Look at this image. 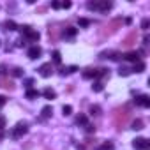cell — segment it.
<instances>
[{
	"instance_id": "cell-35",
	"label": "cell",
	"mask_w": 150,
	"mask_h": 150,
	"mask_svg": "<svg viewBox=\"0 0 150 150\" xmlns=\"http://www.w3.org/2000/svg\"><path fill=\"white\" fill-rule=\"evenodd\" d=\"M87 7H88L90 11H96V9H97V2H88V4H87Z\"/></svg>"
},
{
	"instance_id": "cell-44",
	"label": "cell",
	"mask_w": 150,
	"mask_h": 150,
	"mask_svg": "<svg viewBox=\"0 0 150 150\" xmlns=\"http://www.w3.org/2000/svg\"><path fill=\"white\" fill-rule=\"evenodd\" d=\"M0 74H6V65H0Z\"/></svg>"
},
{
	"instance_id": "cell-36",
	"label": "cell",
	"mask_w": 150,
	"mask_h": 150,
	"mask_svg": "<svg viewBox=\"0 0 150 150\" xmlns=\"http://www.w3.org/2000/svg\"><path fill=\"white\" fill-rule=\"evenodd\" d=\"M78 23H80V27H88V25H90V21H88V20H85V18H81Z\"/></svg>"
},
{
	"instance_id": "cell-9",
	"label": "cell",
	"mask_w": 150,
	"mask_h": 150,
	"mask_svg": "<svg viewBox=\"0 0 150 150\" xmlns=\"http://www.w3.org/2000/svg\"><path fill=\"white\" fill-rule=\"evenodd\" d=\"M122 58L127 60V62H134V64H136V62L139 60V55H138V51H127V53L122 55Z\"/></svg>"
},
{
	"instance_id": "cell-43",
	"label": "cell",
	"mask_w": 150,
	"mask_h": 150,
	"mask_svg": "<svg viewBox=\"0 0 150 150\" xmlns=\"http://www.w3.org/2000/svg\"><path fill=\"white\" fill-rule=\"evenodd\" d=\"M148 41H150V39H148V35H145V37H143V44L146 46V44H148Z\"/></svg>"
},
{
	"instance_id": "cell-16",
	"label": "cell",
	"mask_w": 150,
	"mask_h": 150,
	"mask_svg": "<svg viewBox=\"0 0 150 150\" xmlns=\"http://www.w3.org/2000/svg\"><path fill=\"white\" fill-rule=\"evenodd\" d=\"M74 35H76V28H72V27H67V28L64 30V37H69V39H72Z\"/></svg>"
},
{
	"instance_id": "cell-45",
	"label": "cell",
	"mask_w": 150,
	"mask_h": 150,
	"mask_svg": "<svg viewBox=\"0 0 150 150\" xmlns=\"http://www.w3.org/2000/svg\"><path fill=\"white\" fill-rule=\"evenodd\" d=\"M4 138V131H0V139H2Z\"/></svg>"
},
{
	"instance_id": "cell-32",
	"label": "cell",
	"mask_w": 150,
	"mask_h": 150,
	"mask_svg": "<svg viewBox=\"0 0 150 150\" xmlns=\"http://www.w3.org/2000/svg\"><path fill=\"white\" fill-rule=\"evenodd\" d=\"M23 85H25V87H27V88H28V90H30V87H32V85H34V80H32V78H27V80H25V81H23Z\"/></svg>"
},
{
	"instance_id": "cell-42",
	"label": "cell",
	"mask_w": 150,
	"mask_h": 150,
	"mask_svg": "<svg viewBox=\"0 0 150 150\" xmlns=\"http://www.w3.org/2000/svg\"><path fill=\"white\" fill-rule=\"evenodd\" d=\"M62 7H64V9H69V7H71V2H62Z\"/></svg>"
},
{
	"instance_id": "cell-21",
	"label": "cell",
	"mask_w": 150,
	"mask_h": 150,
	"mask_svg": "<svg viewBox=\"0 0 150 150\" xmlns=\"http://www.w3.org/2000/svg\"><path fill=\"white\" fill-rule=\"evenodd\" d=\"M57 37H58V28L57 27H50V39L57 41Z\"/></svg>"
},
{
	"instance_id": "cell-22",
	"label": "cell",
	"mask_w": 150,
	"mask_h": 150,
	"mask_svg": "<svg viewBox=\"0 0 150 150\" xmlns=\"http://www.w3.org/2000/svg\"><path fill=\"white\" fill-rule=\"evenodd\" d=\"M41 94L37 92V90H34V88H30V90H27V99H37Z\"/></svg>"
},
{
	"instance_id": "cell-14",
	"label": "cell",
	"mask_w": 150,
	"mask_h": 150,
	"mask_svg": "<svg viewBox=\"0 0 150 150\" xmlns=\"http://www.w3.org/2000/svg\"><path fill=\"white\" fill-rule=\"evenodd\" d=\"M111 2H106V0H104V2H97V9L99 11H110L111 9Z\"/></svg>"
},
{
	"instance_id": "cell-26",
	"label": "cell",
	"mask_w": 150,
	"mask_h": 150,
	"mask_svg": "<svg viewBox=\"0 0 150 150\" xmlns=\"http://www.w3.org/2000/svg\"><path fill=\"white\" fill-rule=\"evenodd\" d=\"M13 76H14V78H21V76H23V69H21V67H14V69H13Z\"/></svg>"
},
{
	"instance_id": "cell-25",
	"label": "cell",
	"mask_w": 150,
	"mask_h": 150,
	"mask_svg": "<svg viewBox=\"0 0 150 150\" xmlns=\"http://www.w3.org/2000/svg\"><path fill=\"white\" fill-rule=\"evenodd\" d=\"M51 113H53L51 106H44V108H42V118H48V117H51Z\"/></svg>"
},
{
	"instance_id": "cell-23",
	"label": "cell",
	"mask_w": 150,
	"mask_h": 150,
	"mask_svg": "<svg viewBox=\"0 0 150 150\" xmlns=\"http://www.w3.org/2000/svg\"><path fill=\"white\" fill-rule=\"evenodd\" d=\"M88 111H90V115H94V117H97V115H101V106H97V104H92Z\"/></svg>"
},
{
	"instance_id": "cell-39",
	"label": "cell",
	"mask_w": 150,
	"mask_h": 150,
	"mask_svg": "<svg viewBox=\"0 0 150 150\" xmlns=\"http://www.w3.org/2000/svg\"><path fill=\"white\" fill-rule=\"evenodd\" d=\"M6 127V117H2V115H0V131H2Z\"/></svg>"
},
{
	"instance_id": "cell-34",
	"label": "cell",
	"mask_w": 150,
	"mask_h": 150,
	"mask_svg": "<svg viewBox=\"0 0 150 150\" xmlns=\"http://www.w3.org/2000/svg\"><path fill=\"white\" fill-rule=\"evenodd\" d=\"M20 30H21V34H25V35H27V34H28L32 28H30L28 25H23V27H20Z\"/></svg>"
},
{
	"instance_id": "cell-15",
	"label": "cell",
	"mask_w": 150,
	"mask_h": 150,
	"mask_svg": "<svg viewBox=\"0 0 150 150\" xmlns=\"http://www.w3.org/2000/svg\"><path fill=\"white\" fill-rule=\"evenodd\" d=\"M76 71H78L76 65H71V67H64V69H60V74H62V76H65V74H72V72H76Z\"/></svg>"
},
{
	"instance_id": "cell-10",
	"label": "cell",
	"mask_w": 150,
	"mask_h": 150,
	"mask_svg": "<svg viewBox=\"0 0 150 150\" xmlns=\"http://www.w3.org/2000/svg\"><path fill=\"white\" fill-rule=\"evenodd\" d=\"M41 53H42V50H41L39 46H32V48L28 50V58L35 60V58H39V57H41Z\"/></svg>"
},
{
	"instance_id": "cell-18",
	"label": "cell",
	"mask_w": 150,
	"mask_h": 150,
	"mask_svg": "<svg viewBox=\"0 0 150 150\" xmlns=\"http://www.w3.org/2000/svg\"><path fill=\"white\" fill-rule=\"evenodd\" d=\"M131 129H134V131H141V129H143V120H141V118L132 120V127H131Z\"/></svg>"
},
{
	"instance_id": "cell-8",
	"label": "cell",
	"mask_w": 150,
	"mask_h": 150,
	"mask_svg": "<svg viewBox=\"0 0 150 150\" xmlns=\"http://www.w3.org/2000/svg\"><path fill=\"white\" fill-rule=\"evenodd\" d=\"M120 53L118 51H103L101 55H99V58H111V60H120Z\"/></svg>"
},
{
	"instance_id": "cell-17",
	"label": "cell",
	"mask_w": 150,
	"mask_h": 150,
	"mask_svg": "<svg viewBox=\"0 0 150 150\" xmlns=\"http://www.w3.org/2000/svg\"><path fill=\"white\" fill-rule=\"evenodd\" d=\"M143 71H145V64L143 62H136L134 67L131 69V72H143Z\"/></svg>"
},
{
	"instance_id": "cell-2",
	"label": "cell",
	"mask_w": 150,
	"mask_h": 150,
	"mask_svg": "<svg viewBox=\"0 0 150 150\" xmlns=\"http://www.w3.org/2000/svg\"><path fill=\"white\" fill-rule=\"evenodd\" d=\"M120 25H122V20H111L108 25H104V28L101 30V35H103V37H106V35L115 34V32L120 28Z\"/></svg>"
},
{
	"instance_id": "cell-7",
	"label": "cell",
	"mask_w": 150,
	"mask_h": 150,
	"mask_svg": "<svg viewBox=\"0 0 150 150\" xmlns=\"http://www.w3.org/2000/svg\"><path fill=\"white\" fill-rule=\"evenodd\" d=\"M136 37H138V35H136V32H131V34L122 41V48H131V46L136 42Z\"/></svg>"
},
{
	"instance_id": "cell-19",
	"label": "cell",
	"mask_w": 150,
	"mask_h": 150,
	"mask_svg": "<svg viewBox=\"0 0 150 150\" xmlns=\"http://www.w3.org/2000/svg\"><path fill=\"white\" fill-rule=\"evenodd\" d=\"M42 96H44L46 99H55V97H57V94H55V90H51V88H44V92H42Z\"/></svg>"
},
{
	"instance_id": "cell-20",
	"label": "cell",
	"mask_w": 150,
	"mask_h": 150,
	"mask_svg": "<svg viewBox=\"0 0 150 150\" xmlns=\"http://www.w3.org/2000/svg\"><path fill=\"white\" fill-rule=\"evenodd\" d=\"M97 78H110V69H97Z\"/></svg>"
},
{
	"instance_id": "cell-30",
	"label": "cell",
	"mask_w": 150,
	"mask_h": 150,
	"mask_svg": "<svg viewBox=\"0 0 150 150\" xmlns=\"http://www.w3.org/2000/svg\"><path fill=\"white\" fill-rule=\"evenodd\" d=\"M118 74H120V76H129V74H131V69H129V67H120V69H118Z\"/></svg>"
},
{
	"instance_id": "cell-33",
	"label": "cell",
	"mask_w": 150,
	"mask_h": 150,
	"mask_svg": "<svg viewBox=\"0 0 150 150\" xmlns=\"http://www.w3.org/2000/svg\"><path fill=\"white\" fill-rule=\"evenodd\" d=\"M85 131H87V132H96V125H92V124H85Z\"/></svg>"
},
{
	"instance_id": "cell-3",
	"label": "cell",
	"mask_w": 150,
	"mask_h": 150,
	"mask_svg": "<svg viewBox=\"0 0 150 150\" xmlns=\"http://www.w3.org/2000/svg\"><path fill=\"white\" fill-rule=\"evenodd\" d=\"M27 131H28V125H27L25 122H20V124L13 129L11 134H13V138H21L23 134H27Z\"/></svg>"
},
{
	"instance_id": "cell-11",
	"label": "cell",
	"mask_w": 150,
	"mask_h": 150,
	"mask_svg": "<svg viewBox=\"0 0 150 150\" xmlns=\"http://www.w3.org/2000/svg\"><path fill=\"white\" fill-rule=\"evenodd\" d=\"M83 78H85V80H92V78H97V69H92V67L85 69V71H83Z\"/></svg>"
},
{
	"instance_id": "cell-27",
	"label": "cell",
	"mask_w": 150,
	"mask_h": 150,
	"mask_svg": "<svg viewBox=\"0 0 150 150\" xmlns=\"http://www.w3.org/2000/svg\"><path fill=\"white\" fill-rule=\"evenodd\" d=\"M51 57H53V62H55V64H60V62H62V55H60V51H53Z\"/></svg>"
},
{
	"instance_id": "cell-41",
	"label": "cell",
	"mask_w": 150,
	"mask_h": 150,
	"mask_svg": "<svg viewBox=\"0 0 150 150\" xmlns=\"http://www.w3.org/2000/svg\"><path fill=\"white\" fill-rule=\"evenodd\" d=\"M51 7H53V9H60L62 4H60V2H51Z\"/></svg>"
},
{
	"instance_id": "cell-13",
	"label": "cell",
	"mask_w": 150,
	"mask_h": 150,
	"mask_svg": "<svg viewBox=\"0 0 150 150\" xmlns=\"http://www.w3.org/2000/svg\"><path fill=\"white\" fill-rule=\"evenodd\" d=\"M39 37H41V34H39V32H35V30H30V32L27 34V39H28L30 42H35V41H39Z\"/></svg>"
},
{
	"instance_id": "cell-1",
	"label": "cell",
	"mask_w": 150,
	"mask_h": 150,
	"mask_svg": "<svg viewBox=\"0 0 150 150\" xmlns=\"http://www.w3.org/2000/svg\"><path fill=\"white\" fill-rule=\"evenodd\" d=\"M129 118H131V110L127 106H124L120 110H115V113H113V120H115V125H117L118 131L125 127V124L129 122Z\"/></svg>"
},
{
	"instance_id": "cell-38",
	"label": "cell",
	"mask_w": 150,
	"mask_h": 150,
	"mask_svg": "<svg viewBox=\"0 0 150 150\" xmlns=\"http://www.w3.org/2000/svg\"><path fill=\"white\" fill-rule=\"evenodd\" d=\"M62 111H64V115H71V111H72V108H71V106L67 104V106H64V108H62Z\"/></svg>"
},
{
	"instance_id": "cell-12",
	"label": "cell",
	"mask_w": 150,
	"mask_h": 150,
	"mask_svg": "<svg viewBox=\"0 0 150 150\" xmlns=\"http://www.w3.org/2000/svg\"><path fill=\"white\" fill-rule=\"evenodd\" d=\"M2 28H4V30H18V25H16L13 20H6V21L2 23Z\"/></svg>"
},
{
	"instance_id": "cell-5",
	"label": "cell",
	"mask_w": 150,
	"mask_h": 150,
	"mask_svg": "<svg viewBox=\"0 0 150 150\" xmlns=\"http://www.w3.org/2000/svg\"><path fill=\"white\" fill-rule=\"evenodd\" d=\"M39 74H41L42 78H50L51 74H53V65L51 64H42L39 67Z\"/></svg>"
},
{
	"instance_id": "cell-29",
	"label": "cell",
	"mask_w": 150,
	"mask_h": 150,
	"mask_svg": "<svg viewBox=\"0 0 150 150\" xmlns=\"http://www.w3.org/2000/svg\"><path fill=\"white\" fill-rule=\"evenodd\" d=\"M113 148H115V146H113V143H111V141H106V143H104L103 146H99L97 150H113Z\"/></svg>"
},
{
	"instance_id": "cell-37",
	"label": "cell",
	"mask_w": 150,
	"mask_h": 150,
	"mask_svg": "<svg viewBox=\"0 0 150 150\" xmlns=\"http://www.w3.org/2000/svg\"><path fill=\"white\" fill-rule=\"evenodd\" d=\"M148 25H150V21H148V18H145V20L141 21V28H143V30H146V28H148Z\"/></svg>"
},
{
	"instance_id": "cell-28",
	"label": "cell",
	"mask_w": 150,
	"mask_h": 150,
	"mask_svg": "<svg viewBox=\"0 0 150 150\" xmlns=\"http://www.w3.org/2000/svg\"><path fill=\"white\" fill-rule=\"evenodd\" d=\"M76 124H78V125H85V124H87V117H85V115H78V117H76Z\"/></svg>"
},
{
	"instance_id": "cell-24",
	"label": "cell",
	"mask_w": 150,
	"mask_h": 150,
	"mask_svg": "<svg viewBox=\"0 0 150 150\" xmlns=\"http://www.w3.org/2000/svg\"><path fill=\"white\" fill-rule=\"evenodd\" d=\"M103 88H104L103 81H96V83L92 85V90H94V92H103Z\"/></svg>"
},
{
	"instance_id": "cell-4",
	"label": "cell",
	"mask_w": 150,
	"mask_h": 150,
	"mask_svg": "<svg viewBox=\"0 0 150 150\" xmlns=\"http://www.w3.org/2000/svg\"><path fill=\"white\" fill-rule=\"evenodd\" d=\"M132 146L136 150H146L150 146V143H148L146 138H136V139H132Z\"/></svg>"
},
{
	"instance_id": "cell-6",
	"label": "cell",
	"mask_w": 150,
	"mask_h": 150,
	"mask_svg": "<svg viewBox=\"0 0 150 150\" xmlns=\"http://www.w3.org/2000/svg\"><path fill=\"white\" fill-rule=\"evenodd\" d=\"M134 103H136V106H141V108H148L150 106V97L148 96H138L136 99H134Z\"/></svg>"
},
{
	"instance_id": "cell-40",
	"label": "cell",
	"mask_w": 150,
	"mask_h": 150,
	"mask_svg": "<svg viewBox=\"0 0 150 150\" xmlns=\"http://www.w3.org/2000/svg\"><path fill=\"white\" fill-rule=\"evenodd\" d=\"M7 103V99H6V96H0V108H2L4 104Z\"/></svg>"
},
{
	"instance_id": "cell-31",
	"label": "cell",
	"mask_w": 150,
	"mask_h": 150,
	"mask_svg": "<svg viewBox=\"0 0 150 150\" xmlns=\"http://www.w3.org/2000/svg\"><path fill=\"white\" fill-rule=\"evenodd\" d=\"M4 87H6L7 90H14V83H13V81H9V80H6V81H4Z\"/></svg>"
}]
</instances>
